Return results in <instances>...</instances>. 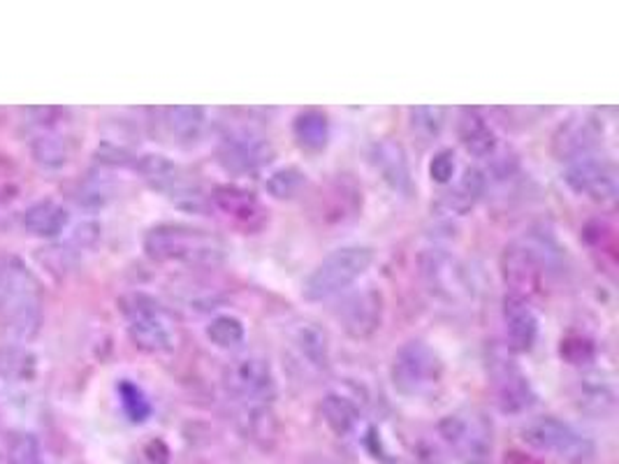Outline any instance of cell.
<instances>
[{"instance_id":"52a82bcc","label":"cell","mask_w":619,"mask_h":464,"mask_svg":"<svg viewBox=\"0 0 619 464\" xmlns=\"http://www.w3.org/2000/svg\"><path fill=\"white\" fill-rule=\"evenodd\" d=\"M522 439L534 451L549 453L566 464H584L594 457V441L557 416H539L522 429Z\"/></svg>"},{"instance_id":"f35d334b","label":"cell","mask_w":619,"mask_h":464,"mask_svg":"<svg viewBox=\"0 0 619 464\" xmlns=\"http://www.w3.org/2000/svg\"><path fill=\"white\" fill-rule=\"evenodd\" d=\"M0 457H3V451H0Z\"/></svg>"},{"instance_id":"3957f363","label":"cell","mask_w":619,"mask_h":464,"mask_svg":"<svg viewBox=\"0 0 619 464\" xmlns=\"http://www.w3.org/2000/svg\"><path fill=\"white\" fill-rule=\"evenodd\" d=\"M376 251L365 244H349L339 247L308 274L302 284V298L306 302H325L337 296H343L346 290L359 281L374 265Z\"/></svg>"},{"instance_id":"4fadbf2b","label":"cell","mask_w":619,"mask_h":464,"mask_svg":"<svg viewBox=\"0 0 619 464\" xmlns=\"http://www.w3.org/2000/svg\"><path fill=\"white\" fill-rule=\"evenodd\" d=\"M218 165L230 175H253V172L267 167L277 151L263 133L253 128H235L223 137L216 151Z\"/></svg>"},{"instance_id":"5b68a950","label":"cell","mask_w":619,"mask_h":464,"mask_svg":"<svg viewBox=\"0 0 619 464\" xmlns=\"http://www.w3.org/2000/svg\"><path fill=\"white\" fill-rule=\"evenodd\" d=\"M122 314L128 325V335L140 351L163 355L175 351L177 333L165 306L144 293H130L122 300Z\"/></svg>"},{"instance_id":"7c38bea8","label":"cell","mask_w":619,"mask_h":464,"mask_svg":"<svg viewBox=\"0 0 619 464\" xmlns=\"http://www.w3.org/2000/svg\"><path fill=\"white\" fill-rule=\"evenodd\" d=\"M543 242H513L502 253V277L510 296L529 300L536 296L547 267L553 265V253H541Z\"/></svg>"},{"instance_id":"d6a6232c","label":"cell","mask_w":619,"mask_h":464,"mask_svg":"<svg viewBox=\"0 0 619 464\" xmlns=\"http://www.w3.org/2000/svg\"><path fill=\"white\" fill-rule=\"evenodd\" d=\"M116 394H118V402H122L124 414L130 423L135 425H142L151 418L153 414V404L149 400V394L137 386L132 379H122L116 384Z\"/></svg>"},{"instance_id":"30bf717a","label":"cell","mask_w":619,"mask_h":464,"mask_svg":"<svg viewBox=\"0 0 619 464\" xmlns=\"http://www.w3.org/2000/svg\"><path fill=\"white\" fill-rule=\"evenodd\" d=\"M220 384L232 400L244 406L269 404L277 394V374L271 363L263 355H242L226 365L220 376Z\"/></svg>"},{"instance_id":"d590c367","label":"cell","mask_w":619,"mask_h":464,"mask_svg":"<svg viewBox=\"0 0 619 464\" xmlns=\"http://www.w3.org/2000/svg\"><path fill=\"white\" fill-rule=\"evenodd\" d=\"M457 172V161L453 149H441L434 153V159L429 161V177L437 184H451Z\"/></svg>"},{"instance_id":"44dd1931","label":"cell","mask_w":619,"mask_h":464,"mask_svg":"<svg viewBox=\"0 0 619 464\" xmlns=\"http://www.w3.org/2000/svg\"><path fill=\"white\" fill-rule=\"evenodd\" d=\"M457 137L464 151L473 159H492L498 149V137L490 126L483 112L476 108H464L457 122Z\"/></svg>"},{"instance_id":"7a4b0ae2","label":"cell","mask_w":619,"mask_h":464,"mask_svg":"<svg viewBox=\"0 0 619 464\" xmlns=\"http://www.w3.org/2000/svg\"><path fill=\"white\" fill-rule=\"evenodd\" d=\"M142 249L156 263H181L195 267L220 265L228 255V247L218 235L186 226V223L153 226L142 239Z\"/></svg>"},{"instance_id":"4316f807","label":"cell","mask_w":619,"mask_h":464,"mask_svg":"<svg viewBox=\"0 0 619 464\" xmlns=\"http://www.w3.org/2000/svg\"><path fill=\"white\" fill-rule=\"evenodd\" d=\"M320 416L325 425L330 427V432H334L337 437H349L357 429L359 418H363V409H359L353 394L332 390L325 394L320 402Z\"/></svg>"},{"instance_id":"8992f818","label":"cell","mask_w":619,"mask_h":464,"mask_svg":"<svg viewBox=\"0 0 619 464\" xmlns=\"http://www.w3.org/2000/svg\"><path fill=\"white\" fill-rule=\"evenodd\" d=\"M439 435L462 464H492L494 427L478 409H459L439 423Z\"/></svg>"},{"instance_id":"ba28073f","label":"cell","mask_w":619,"mask_h":464,"mask_svg":"<svg viewBox=\"0 0 619 464\" xmlns=\"http://www.w3.org/2000/svg\"><path fill=\"white\" fill-rule=\"evenodd\" d=\"M420 277L429 296L445 304H459L476 296L473 272L449 249H427L420 255Z\"/></svg>"},{"instance_id":"f1b7e54d","label":"cell","mask_w":619,"mask_h":464,"mask_svg":"<svg viewBox=\"0 0 619 464\" xmlns=\"http://www.w3.org/2000/svg\"><path fill=\"white\" fill-rule=\"evenodd\" d=\"M3 460L8 464H47L40 439L26 429H14L5 437Z\"/></svg>"},{"instance_id":"e0dca14e","label":"cell","mask_w":619,"mask_h":464,"mask_svg":"<svg viewBox=\"0 0 619 464\" xmlns=\"http://www.w3.org/2000/svg\"><path fill=\"white\" fill-rule=\"evenodd\" d=\"M369 165L392 193L402 198H410L416 191L413 184V172L406 151L400 142L394 140H378L369 149Z\"/></svg>"},{"instance_id":"83f0119b","label":"cell","mask_w":619,"mask_h":464,"mask_svg":"<svg viewBox=\"0 0 619 464\" xmlns=\"http://www.w3.org/2000/svg\"><path fill=\"white\" fill-rule=\"evenodd\" d=\"M292 137L304 151H323L330 142V122L328 114L320 110H304L292 122Z\"/></svg>"},{"instance_id":"74e56055","label":"cell","mask_w":619,"mask_h":464,"mask_svg":"<svg viewBox=\"0 0 619 464\" xmlns=\"http://www.w3.org/2000/svg\"><path fill=\"white\" fill-rule=\"evenodd\" d=\"M504 464H539L534 457H529L525 453H518V451H510L504 460Z\"/></svg>"},{"instance_id":"277c9868","label":"cell","mask_w":619,"mask_h":464,"mask_svg":"<svg viewBox=\"0 0 619 464\" xmlns=\"http://www.w3.org/2000/svg\"><path fill=\"white\" fill-rule=\"evenodd\" d=\"M445 365L434 347L422 339H408L397 349L390 365V381L402 398L425 400L443 384Z\"/></svg>"},{"instance_id":"d4e9b609","label":"cell","mask_w":619,"mask_h":464,"mask_svg":"<svg viewBox=\"0 0 619 464\" xmlns=\"http://www.w3.org/2000/svg\"><path fill=\"white\" fill-rule=\"evenodd\" d=\"M576 402L582 411H588L592 416H608L615 411L617 392L615 384L606 372H588L580 376Z\"/></svg>"},{"instance_id":"484cf974","label":"cell","mask_w":619,"mask_h":464,"mask_svg":"<svg viewBox=\"0 0 619 464\" xmlns=\"http://www.w3.org/2000/svg\"><path fill=\"white\" fill-rule=\"evenodd\" d=\"M163 126L172 142L179 147L198 145L206 130V110L198 105H177L163 110Z\"/></svg>"},{"instance_id":"1f68e13d","label":"cell","mask_w":619,"mask_h":464,"mask_svg":"<svg viewBox=\"0 0 619 464\" xmlns=\"http://www.w3.org/2000/svg\"><path fill=\"white\" fill-rule=\"evenodd\" d=\"M33 161L45 170H61L67 163V147L54 130H42L30 142Z\"/></svg>"},{"instance_id":"8d00e7d4","label":"cell","mask_w":619,"mask_h":464,"mask_svg":"<svg viewBox=\"0 0 619 464\" xmlns=\"http://www.w3.org/2000/svg\"><path fill=\"white\" fill-rule=\"evenodd\" d=\"M559 353L564 360H569L571 365H584V363H590V360H594L596 349L590 339L569 337V339L561 341Z\"/></svg>"},{"instance_id":"8fae6325","label":"cell","mask_w":619,"mask_h":464,"mask_svg":"<svg viewBox=\"0 0 619 464\" xmlns=\"http://www.w3.org/2000/svg\"><path fill=\"white\" fill-rule=\"evenodd\" d=\"M490 384L494 390V400L502 414L522 416L529 409H534L539 394L531 386L525 369L515 363L508 351H492L488 358Z\"/></svg>"},{"instance_id":"9a60e30c","label":"cell","mask_w":619,"mask_h":464,"mask_svg":"<svg viewBox=\"0 0 619 464\" xmlns=\"http://www.w3.org/2000/svg\"><path fill=\"white\" fill-rule=\"evenodd\" d=\"M386 312L383 293L374 286L359 288L337 306L334 318L339 321L341 330L353 339H369L381 330Z\"/></svg>"},{"instance_id":"5bb4252c","label":"cell","mask_w":619,"mask_h":464,"mask_svg":"<svg viewBox=\"0 0 619 464\" xmlns=\"http://www.w3.org/2000/svg\"><path fill=\"white\" fill-rule=\"evenodd\" d=\"M564 184L580 198H588L598 204L615 202L619 184H617V167L604 156V153H590V156L578 159L566 165Z\"/></svg>"},{"instance_id":"f546056e","label":"cell","mask_w":619,"mask_h":464,"mask_svg":"<svg viewBox=\"0 0 619 464\" xmlns=\"http://www.w3.org/2000/svg\"><path fill=\"white\" fill-rule=\"evenodd\" d=\"M449 122V110L439 105H418L408 110L410 133L422 142H434Z\"/></svg>"},{"instance_id":"836d02e7","label":"cell","mask_w":619,"mask_h":464,"mask_svg":"<svg viewBox=\"0 0 619 464\" xmlns=\"http://www.w3.org/2000/svg\"><path fill=\"white\" fill-rule=\"evenodd\" d=\"M306 172L300 170L298 165H286L274 170L271 175L265 179V191L274 198V200H292L298 198L304 186H306Z\"/></svg>"},{"instance_id":"7402d4cb","label":"cell","mask_w":619,"mask_h":464,"mask_svg":"<svg viewBox=\"0 0 619 464\" xmlns=\"http://www.w3.org/2000/svg\"><path fill=\"white\" fill-rule=\"evenodd\" d=\"M290 339H292V347H295V351L300 353V358L306 360V363L318 372L330 369V360H332L330 335L320 323L312 318L295 323V328H292L290 333Z\"/></svg>"},{"instance_id":"603a6c76","label":"cell","mask_w":619,"mask_h":464,"mask_svg":"<svg viewBox=\"0 0 619 464\" xmlns=\"http://www.w3.org/2000/svg\"><path fill=\"white\" fill-rule=\"evenodd\" d=\"M40 376V355L28 343H3L0 347V381L10 386H30Z\"/></svg>"},{"instance_id":"cb8c5ba5","label":"cell","mask_w":619,"mask_h":464,"mask_svg":"<svg viewBox=\"0 0 619 464\" xmlns=\"http://www.w3.org/2000/svg\"><path fill=\"white\" fill-rule=\"evenodd\" d=\"M24 228L30 237L56 239L71 228V212L56 200H38L24 212Z\"/></svg>"},{"instance_id":"9c48e42d","label":"cell","mask_w":619,"mask_h":464,"mask_svg":"<svg viewBox=\"0 0 619 464\" xmlns=\"http://www.w3.org/2000/svg\"><path fill=\"white\" fill-rule=\"evenodd\" d=\"M132 167L153 191L169 198L179 210L195 214L204 210V193L200 191V186L188 179L184 170L177 163H172L167 156H163V153H142V156H135Z\"/></svg>"},{"instance_id":"6da1fadb","label":"cell","mask_w":619,"mask_h":464,"mask_svg":"<svg viewBox=\"0 0 619 464\" xmlns=\"http://www.w3.org/2000/svg\"><path fill=\"white\" fill-rule=\"evenodd\" d=\"M42 286L38 274L20 255L0 263V325L10 341L28 343L42 328Z\"/></svg>"},{"instance_id":"ffe728a7","label":"cell","mask_w":619,"mask_h":464,"mask_svg":"<svg viewBox=\"0 0 619 464\" xmlns=\"http://www.w3.org/2000/svg\"><path fill=\"white\" fill-rule=\"evenodd\" d=\"M488 191V177L483 170L469 167L464 170V175L439 196L434 202V212L441 216H467L476 204L483 200Z\"/></svg>"},{"instance_id":"4dcf8cb0","label":"cell","mask_w":619,"mask_h":464,"mask_svg":"<svg viewBox=\"0 0 619 464\" xmlns=\"http://www.w3.org/2000/svg\"><path fill=\"white\" fill-rule=\"evenodd\" d=\"M206 339H210L216 349L230 351L237 349L239 343H244L247 339V328L242 318H237L232 314H218L206 325Z\"/></svg>"},{"instance_id":"2e32d148","label":"cell","mask_w":619,"mask_h":464,"mask_svg":"<svg viewBox=\"0 0 619 464\" xmlns=\"http://www.w3.org/2000/svg\"><path fill=\"white\" fill-rule=\"evenodd\" d=\"M604 140V124L594 114H578L564 122L553 137V153L564 165L601 151Z\"/></svg>"},{"instance_id":"e575fe53","label":"cell","mask_w":619,"mask_h":464,"mask_svg":"<svg viewBox=\"0 0 619 464\" xmlns=\"http://www.w3.org/2000/svg\"><path fill=\"white\" fill-rule=\"evenodd\" d=\"M20 193H22L20 170H16L12 159L0 156V208L14 202Z\"/></svg>"},{"instance_id":"d6986e66","label":"cell","mask_w":619,"mask_h":464,"mask_svg":"<svg viewBox=\"0 0 619 464\" xmlns=\"http://www.w3.org/2000/svg\"><path fill=\"white\" fill-rule=\"evenodd\" d=\"M210 202L214 210H218L223 216H228L232 223L247 230L263 228V223L267 218L263 204L255 198V193L235 184L216 186L210 196Z\"/></svg>"},{"instance_id":"ac0fdd59","label":"cell","mask_w":619,"mask_h":464,"mask_svg":"<svg viewBox=\"0 0 619 464\" xmlns=\"http://www.w3.org/2000/svg\"><path fill=\"white\" fill-rule=\"evenodd\" d=\"M502 321L508 353H529L536 347L541 321L529 300L508 293L502 302Z\"/></svg>"}]
</instances>
